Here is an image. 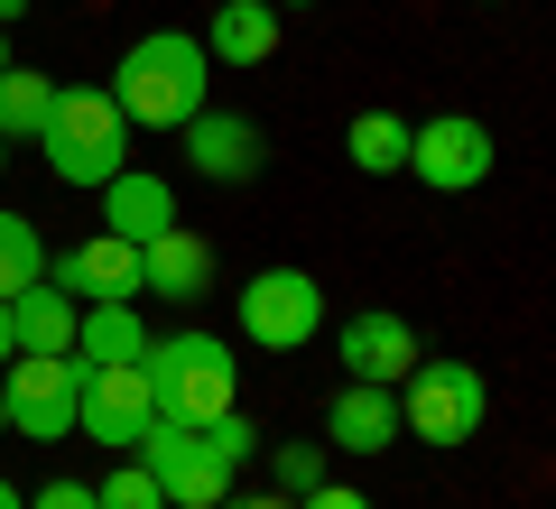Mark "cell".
Instances as JSON below:
<instances>
[{
	"label": "cell",
	"mask_w": 556,
	"mask_h": 509,
	"mask_svg": "<svg viewBox=\"0 0 556 509\" xmlns=\"http://www.w3.org/2000/svg\"><path fill=\"white\" fill-rule=\"evenodd\" d=\"M10 20H28V0H0V28H10Z\"/></svg>",
	"instance_id": "f546056e"
},
{
	"label": "cell",
	"mask_w": 556,
	"mask_h": 509,
	"mask_svg": "<svg viewBox=\"0 0 556 509\" xmlns=\"http://www.w3.org/2000/svg\"><path fill=\"white\" fill-rule=\"evenodd\" d=\"M139 380H149V408L167 427H214L223 408H241V361L223 333H167L139 353Z\"/></svg>",
	"instance_id": "7a4b0ae2"
},
{
	"label": "cell",
	"mask_w": 556,
	"mask_h": 509,
	"mask_svg": "<svg viewBox=\"0 0 556 509\" xmlns=\"http://www.w3.org/2000/svg\"><path fill=\"white\" fill-rule=\"evenodd\" d=\"M20 353V333H10V296H0V361Z\"/></svg>",
	"instance_id": "83f0119b"
},
{
	"label": "cell",
	"mask_w": 556,
	"mask_h": 509,
	"mask_svg": "<svg viewBox=\"0 0 556 509\" xmlns=\"http://www.w3.org/2000/svg\"><path fill=\"white\" fill-rule=\"evenodd\" d=\"M232 315H241V333H251V343L298 353V343H316V333H325V288H316L306 269H260L251 288L232 296Z\"/></svg>",
	"instance_id": "52a82bcc"
},
{
	"label": "cell",
	"mask_w": 556,
	"mask_h": 509,
	"mask_svg": "<svg viewBox=\"0 0 556 509\" xmlns=\"http://www.w3.org/2000/svg\"><path fill=\"white\" fill-rule=\"evenodd\" d=\"M195 47H204L214 65H269V56H278V10H269V0H223L214 20H204Z\"/></svg>",
	"instance_id": "2e32d148"
},
{
	"label": "cell",
	"mask_w": 556,
	"mask_h": 509,
	"mask_svg": "<svg viewBox=\"0 0 556 509\" xmlns=\"http://www.w3.org/2000/svg\"><path fill=\"white\" fill-rule=\"evenodd\" d=\"M93 195H102V232H121L130 251H139V241H159L167 222H177V186L149 177V167H121V177H102Z\"/></svg>",
	"instance_id": "9a60e30c"
},
{
	"label": "cell",
	"mask_w": 556,
	"mask_h": 509,
	"mask_svg": "<svg viewBox=\"0 0 556 509\" xmlns=\"http://www.w3.org/2000/svg\"><path fill=\"white\" fill-rule=\"evenodd\" d=\"M38 278H47V241H38V222L0 204V296L38 288Z\"/></svg>",
	"instance_id": "ffe728a7"
},
{
	"label": "cell",
	"mask_w": 556,
	"mask_h": 509,
	"mask_svg": "<svg viewBox=\"0 0 556 509\" xmlns=\"http://www.w3.org/2000/svg\"><path fill=\"white\" fill-rule=\"evenodd\" d=\"M399 445V398L380 380H343L325 408V454H390Z\"/></svg>",
	"instance_id": "5bb4252c"
},
{
	"label": "cell",
	"mask_w": 556,
	"mask_h": 509,
	"mask_svg": "<svg viewBox=\"0 0 556 509\" xmlns=\"http://www.w3.org/2000/svg\"><path fill=\"white\" fill-rule=\"evenodd\" d=\"M390 398H399V435H417V445H473L492 417V390L473 361H408Z\"/></svg>",
	"instance_id": "277c9868"
},
{
	"label": "cell",
	"mask_w": 556,
	"mask_h": 509,
	"mask_svg": "<svg viewBox=\"0 0 556 509\" xmlns=\"http://www.w3.org/2000/svg\"><path fill=\"white\" fill-rule=\"evenodd\" d=\"M0 509H28V491H20V482H0Z\"/></svg>",
	"instance_id": "f1b7e54d"
},
{
	"label": "cell",
	"mask_w": 556,
	"mask_h": 509,
	"mask_svg": "<svg viewBox=\"0 0 556 509\" xmlns=\"http://www.w3.org/2000/svg\"><path fill=\"white\" fill-rule=\"evenodd\" d=\"M260 454L278 463V491H288V500H306L316 482H334V454L325 445H260Z\"/></svg>",
	"instance_id": "603a6c76"
},
{
	"label": "cell",
	"mask_w": 556,
	"mask_h": 509,
	"mask_svg": "<svg viewBox=\"0 0 556 509\" xmlns=\"http://www.w3.org/2000/svg\"><path fill=\"white\" fill-rule=\"evenodd\" d=\"M204 278H214V241L167 222L159 241H139V296H159V306H195Z\"/></svg>",
	"instance_id": "4fadbf2b"
},
{
	"label": "cell",
	"mask_w": 556,
	"mask_h": 509,
	"mask_svg": "<svg viewBox=\"0 0 556 509\" xmlns=\"http://www.w3.org/2000/svg\"><path fill=\"white\" fill-rule=\"evenodd\" d=\"M214 509H298V500H288V491H223Z\"/></svg>",
	"instance_id": "4316f807"
},
{
	"label": "cell",
	"mask_w": 556,
	"mask_h": 509,
	"mask_svg": "<svg viewBox=\"0 0 556 509\" xmlns=\"http://www.w3.org/2000/svg\"><path fill=\"white\" fill-rule=\"evenodd\" d=\"M298 509H371V500H362V491H343V482H316Z\"/></svg>",
	"instance_id": "484cf974"
},
{
	"label": "cell",
	"mask_w": 556,
	"mask_h": 509,
	"mask_svg": "<svg viewBox=\"0 0 556 509\" xmlns=\"http://www.w3.org/2000/svg\"><path fill=\"white\" fill-rule=\"evenodd\" d=\"M149 353V325H139V296H93L75 315V361H139Z\"/></svg>",
	"instance_id": "e0dca14e"
},
{
	"label": "cell",
	"mask_w": 556,
	"mask_h": 509,
	"mask_svg": "<svg viewBox=\"0 0 556 509\" xmlns=\"http://www.w3.org/2000/svg\"><path fill=\"white\" fill-rule=\"evenodd\" d=\"M343 157H353L362 177H399V167H408V120H399V112H353Z\"/></svg>",
	"instance_id": "d6986e66"
},
{
	"label": "cell",
	"mask_w": 556,
	"mask_h": 509,
	"mask_svg": "<svg viewBox=\"0 0 556 509\" xmlns=\"http://www.w3.org/2000/svg\"><path fill=\"white\" fill-rule=\"evenodd\" d=\"M0 167H10V139H0Z\"/></svg>",
	"instance_id": "d6a6232c"
},
{
	"label": "cell",
	"mask_w": 556,
	"mask_h": 509,
	"mask_svg": "<svg viewBox=\"0 0 556 509\" xmlns=\"http://www.w3.org/2000/svg\"><path fill=\"white\" fill-rule=\"evenodd\" d=\"M75 315L84 306L65 288H47V278L10 296V333H20V353H75Z\"/></svg>",
	"instance_id": "ac0fdd59"
},
{
	"label": "cell",
	"mask_w": 556,
	"mask_h": 509,
	"mask_svg": "<svg viewBox=\"0 0 556 509\" xmlns=\"http://www.w3.org/2000/svg\"><path fill=\"white\" fill-rule=\"evenodd\" d=\"M139 463H149V482L167 491V509H214L223 491H232V463H223L195 427H167V417L139 435Z\"/></svg>",
	"instance_id": "9c48e42d"
},
{
	"label": "cell",
	"mask_w": 556,
	"mask_h": 509,
	"mask_svg": "<svg viewBox=\"0 0 556 509\" xmlns=\"http://www.w3.org/2000/svg\"><path fill=\"white\" fill-rule=\"evenodd\" d=\"M334 361H343V380H380V390H390V380L417 361V333H408V315H390V306H362V315H343V333H334Z\"/></svg>",
	"instance_id": "8fae6325"
},
{
	"label": "cell",
	"mask_w": 556,
	"mask_h": 509,
	"mask_svg": "<svg viewBox=\"0 0 556 509\" xmlns=\"http://www.w3.org/2000/svg\"><path fill=\"white\" fill-rule=\"evenodd\" d=\"M269 10H306V0H269Z\"/></svg>",
	"instance_id": "1f68e13d"
},
{
	"label": "cell",
	"mask_w": 556,
	"mask_h": 509,
	"mask_svg": "<svg viewBox=\"0 0 556 509\" xmlns=\"http://www.w3.org/2000/svg\"><path fill=\"white\" fill-rule=\"evenodd\" d=\"M93 500H102V509H167V491L149 482V463H139V454H121V463L93 482Z\"/></svg>",
	"instance_id": "7402d4cb"
},
{
	"label": "cell",
	"mask_w": 556,
	"mask_h": 509,
	"mask_svg": "<svg viewBox=\"0 0 556 509\" xmlns=\"http://www.w3.org/2000/svg\"><path fill=\"white\" fill-rule=\"evenodd\" d=\"M0 427H10V408H0Z\"/></svg>",
	"instance_id": "836d02e7"
},
{
	"label": "cell",
	"mask_w": 556,
	"mask_h": 509,
	"mask_svg": "<svg viewBox=\"0 0 556 509\" xmlns=\"http://www.w3.org/2000/svg\"><path fill=\"white\" fill-rule=\"evenodd\" d=\"M38 149H47L56 186H102L130 167V120H121V102L102 84H56V102L38 120Z\"/></svg>",
	"instance_id": "3957f363"
},
{
	"label": "cell",
	"mask_w": 556,
	"mask_h": 509,
	"mask_svg": "<svg viewBox=\"0 0 556 509\" xmlns=\"http://www.w3.org/2000/svg\"><path fill=\"white\" fill-rule=\"evenodd\" d=\"M47 288H65L75 306H93V296H139V251L121 232H93V241H75V251L47 259Z\"/></svg>",
	"instance_id": "7c38bea8"
},
{
	"label": "cell",
	"mask_w": 556,
	"mask_h": 509,
	"mask_svg": "<svg viewBox=\"0 0 556 509\" xmlns=\"http://www.w3.org/2000/svg\"><path fill=\"white\" fill-rule=\"evenodd\" d=\"M204 65H214V56H204L186 28H149V38L121 47V65H112L102 93L121 102L130 130H186V120L204 112Z\"/></svg>",
	"instance_id": "6da1fadb"
},
{
	"label": "cell",
	"mask_w": 556,
	"mask_h": 509,
	"mask_svg": "<svg viewBox=\"0 0 556 509\" xmlns=\"http://www.w3.org/2000/svg\"><path fill=\"white\" fill-rule=\"evenodd\" d=\"M492 130H482L473 112H437V120H408V177L427 186V195H473L482 177H492Z\"/></svg>",
	"instance_id": "8992f818"
},
{
	"label": "cell",
	"mask_w": 556,
	"mask_h": 509,
	"mask_svg": "<svg viewBox=\"0 0 556 509\" xmlns=\"http://www.w3.org/2000/svg\"><path fill=\"white\" fill-rule=\"evenodd\" d=\"M28 509H102V500H93V482H65L56 472L47 491H28Z\"/></svg>",
	"instance_id": "d4e9b609"
},
{
	"label": "cell",
	"mask_w": 556,
	"mask_h": 509,
	"mask_svg": "<svg viewBox=\"0 0 556 509\" xmlns=\"http://www.w3.org/2000/svg\"><path fill=\"white\" fill-rule=\"evenodd\" d=\"M195 435H204V445H214V454H223V463H232V472H241V463H251V454H260V445H269V435H260V427H251V417H241V408H223V417H214V427H195Z\"/></svg>",
	"instance_id": "cb8c5ba5"
},
{
	"label": "cell",
	"mask_w": 556,
	"mask_h": 509,
	"mask_svg": "<svg viewBox=\"0 0 556 509\" xmlns=\"http://www.w3.org/2000/svg\"><path fill=\"white\" fill-rule=\"evenodd\" d=\"M47 102H56V75H28V65H10V75H0V139H38Z\"/></svg>",
	"instance_id": "44dd1931"
},
{
	"label": "cell",
	"mask_w": 556,
	"mask_h": 509,
	"mask_svg": "<svg viewBox=\"0 0 556 509\" xmlns=\"http://www.w3.org/2000/svg\"><path fill=\"white\" fill-rule=\"evenodd\" d=\"M75 427L93 435V445H112V454H139V435L159 427V408H149V380H139V361H84Z\"/></svg>",
	"instance_id": "ba28073f"
},
{
	"label": "cell",
	"mask_w": 556,
	"mask_h": 509,
	"mask_svg": "<svg viewBox=\"0 0 556 509\" xmlns=\"http://www.w3.org/2000/svg\"><path fill=\"white\" fill-rule=\"evenodd\" d=\"M177 139H186V167H195L204 186H251L260 167H269V139H260L251 112H214V102H204Z\"/></svg>",
	"instance_id": "30bf717a"
},
{
	"label": "cell",
	"mask_w": 556,
	"mask_h": 509,
	"mask_svg": "<svg viewBox=\"0 0 556 509\" xmlns=\"http://www.w3.org/2000/svg\"><path fill=\"white\" fill-rule=\"evenodd\" d=\"M75 390H84V361L75 353H10L0 361V408L28 445H56L75 435Z\"/></svg>",
	"instance_id": "5b68a950"
},
{
	"label": "cell",
	"mask_w": 556,
	"mask_h": 509,
	"mask_svg": "<svg viewBox=\"0 0 556 509\" xmlns=\"http://www.w3.org/2000/svg\"><path fill=\"white\" fill-rule=\"evenodd\" d=\"M0 75H10V28H0Z\"/></svg>",
	"instance_id": "4dcf8cb0"
}]
</instances>
